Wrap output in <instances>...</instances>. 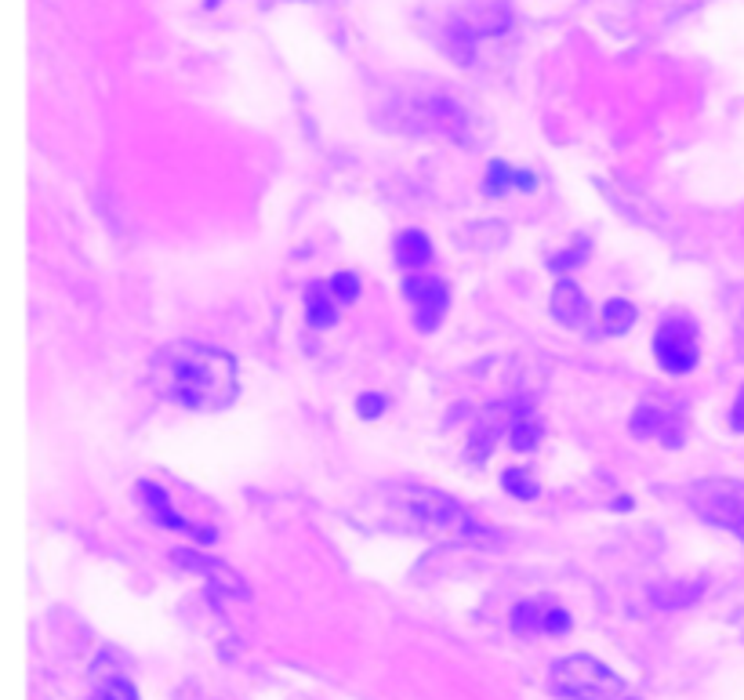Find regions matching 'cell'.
<instances>
[{
  "label": "cell",
  "mask_w": 744,
  "mask_h": 700,
  "mask_svg": "<svg viewBox=\"0 0 744 700\" xmlns=\"http://www.w3.org/2000/svg\"><path fill=\"white\" fill-rule=\"evenodd\" d=\"M392 255L403 269H425L432 261V244L421 229H403L400 236H396Z\"/></svg>",
  "instance_id": "obj_11"
},
{
  "label": "cell",
  "mask_w": 744,
  "mask_h": 700,
  "mask_svg": "<svg viewBox=\"0 0 744 700\" xmlns=\"http://www.w3.org/2000/svg\"><path fill=\"white\" fill-rule=\"evenodd\" d=\"M549 686L552 693L567 700H636L622 675L589 654H570L556 660L549 668Z\"/></svg>",
  "instance_id": "obj_3"
},
{
  "label": "cell",
  "mask_w": 744,
  "mask_h": 700,
  "mask_svg": "<svg viewBox=\"0 0 744 700\" xmlns=\"http://www.w3.org/2000/svg\"><path fill=\"white\" fill-rule=\"evenodd\" d=\"M327 291L334 294V302H356L359 298V277L356 272H334L327 280Z\"/></svg>",
  "instance_id": "obj_18"
},
{
  "label": "cell",
  "mask_w": 744,
  "mask_h": 700,
  "mask_svg": "<svg viewBox=\"0 0 744 700\" xmlns=\"http://www.w3.org/2000/svg\"><path fill=\"white\" fill-rule=\"evenodd\" d=\"M389 505L407 530L425 534L432 541H473V537L487 534L473 511L457 505L451 494L432 491V486H403L392 494Z\"/></svg>",
  "instance_id": "obj_2"
},
{
  "label": "cell",
  "mask_w": 744,
  "mask_h": 700,
  "mask_svg": "<svg viewBox=\"0 0 744 700\" xmlns=\"http://www.w3.org/2000/svg\"><path fill=\"white\" fill-rule=\"evenodd\" d=\"M305 320L309 327H331L338 320V309H334V294L327 291V283H316L313 291L305 294Z\"/></svg>",
  "instance_id": "obj_13"
},
{
  "label": "cell",
  "mask_w": 744,
  "mask_h": 700,
  "mask_svg": "<svg viewBox=\"0 0 744 700\" xmlns=\"http://www.w3.org/2000/svg\"><path fill=\"white\" fill-rule=\"evenodd\" d=\"M502 486H505V491L513 494V497H524V502H530V497H538V491H541L538 480L530 476L527 469H508L505 476H502Z\"/></svg>",
  "instance_id": "obj_17"
},
{
  "label": "cell",
  "mask_w": 744,
  "mask_h": 700,
  "mask_svg": "<svg viewBox=\"0 0 744 700\" xmlns=\"http://www.w3.org/2000/svg\"><path fill=\"white\" fill-rule=\"evenodd\" d=\"M541 440H544V429H541L538 414L530 407H524L516 414V421H513V446L524 450V454H530V450L541 446Z\"/></svg>",
  "instance_id": "obj_15"
},
{
  "label": "cell",
  "mask_w": 744,
  "mask_h": 700,
  "mask_svg": "<svg viewBox=\"0 0 744 700\" xmlns=\"http://www.w3.org/2000/svg\"><path fill=\"white\" fill-rule=\"evenodd\" d=\"M513 632L519 635H567L570 614L563 606L549 603V599H527V603L513 606Z\"/></svg>",
  "instance_id": "obj_8"
},
{
  "label": "cell",
  "mask_w": 744,
  "mask_h": 700,
  "mask_svg": "<svg viewBox=\"0 0 744 700\" xmlns=\"http://www.w3.org/2000/svg\"><path fill=\"white\" fill-rule=\"evenodd\" d=\"M600 327L611 334V337H622V334H628L632 327H636V309H632L628 302H606L603 305V312H600Z\"/></svg>",
  "instance_id": "obj_16"
},
{
  "label": "cell",
  "mask_w": 744,
  "mask_h": 700,
  "mask_svg": "<svg viewBox=\"0 0 744 700\" xmlns=\"http://www.w3.org/2000/svg\"><path fill=\"white\" fill-rule=\"evenodd\" d=\"M632 432L639 440H654L661 446H683L687 407L679 399H643L636 414H632Z\"/></svg>",
  "instance_id": "obj_6"
},
{
  "label": "cell",
  "mask_w": 744,
  "mask_h": 700,
  "mask_svg": "<svg viewBox=\"0 0 744 700\" xmlns=\"http://www.w3.org/2000/svg\"><path fill=\"white\" fill-rule=\"evenodd\" d=\"M574 266H585V247H574V251H567V255H560V258H552V269L556 272H563V269H574Z\"/></svg>",
  "instance_id": "obj_19"
},
{
  "label": "cell",
  "mask_w": 744,
  "mask_h": 700,
  "mask_svg": "<svg viewBox=\"0 0 744 700\" xmlns=\"http://www.w3.org/2000/svg\"><path fill=\"white\" fill-rule=\"evenodd\" d=\"M730 424H734L737 432H744V389L734 399V410H730Z\"/></svg>",
  "instance_id": "obj_21"
},
{
  "label": "cell",
  "mask_w": 744,
  "mask_h": 700,
  "mask_svg": "<svg viewBox=\"0 0 744 700\" xmlns=\"http://www.w3.org/2000/svg\"><path fill=\"white\" fill-rule=\"evenodd\" d=\"M356 410L364 418H375V414H381V410H386V396H359V403H356Z\"/></svg>",
  "instance_id": "obj_20"
},
{
  "label": "cell",
  "mask_w": 744,
  "mask_h": 700,
  "mask_svg": "<svg viewBox=\"0 0 744 700\" xmlns=\"http://www.w3.org/2000/svg\"><path fill=\"white\" fill-rule=\"evenodd\" d=\"M535 185H538L535 174L516 171V168H508L498 160V164L487 168V182H483V190H487V196H505L508 190H535Z\"/></svg>",
  "instance_id": "obj_12"
},
{
  "label": "cell",
  "mask_w": 744,
  "mask_h": 700,
  "mask_svg": "<svg viewBox=\"0 0 744 700\" xmlns=\"http://www.w3.org/2000/svg\"><path fill=\"white\" fill-rule=\"evenodd\" d=\"M654 359L665 374H690L701 359V331L683 312H672L654 331Z\"/></svg>",
  "instance_id": "obj_5"
},
{
  "label": "cell",
  "mask_w": 744,
  "mask_h": 700,
  "mask_svg": "<svg viewBox=\"0 0 744 700\" xmlns=\"http://www.w3.org/2000/svg\"><path fill=\"white\" fill-rule=\"evenodd\" d=\"M149 385L185 410H218L237 399V359L201 342L168 345L149 367Z\"/></svg>",
  "instance_id": "obj_1"
},
{
  "label": "cell",
  "mask_w": 744,
  "mask_h": 700,
  "mask_svg": "<svg viewBox=\"0 0 744 700\" xmlns=\"http://www.w3.org/2000/svg\"><path fill=\"white\" fill-rule=\"evenodd\" d=\"M88 700H139V690H134V682L128 679V675L106 671L91 682Z\"/></svg>",
  "instance_id": "obj_14"
},
{
  "label": "cell",
  "mask_w": 744,
  "mask_h": 700,
  "mask_svg": "<svg viewBox=\"0 0 744 700\" xmlns=\"http://www.w3.org/2000/svg\"><path fill=\"white\" fill-rule=\"evenodd\" d=\"M687 502L704 523L723 527L734 534L737 541H744V483L741 480H701L690 486Z\"/></svg>",
  "instance_id": "obj_4"
},
{
  "label": "cell",
  "mask_w": 744,
  "mask_h": 700,
  "mask_svg": "<svg viewBox=\"0 0 744 700\" xmlns=\"http://www.w3.org/2000/svg\"><path fill=\"white\" fill-rule=\"evenodd\" d=\"M139 497H142V505H145V511L153 516L160 527H168V530H182V534H193L196 541H215V530H204V527H196V523H190L182 516V511L171 505V497H168V491H160L157 483H139Z\"/></svg>",
  "instance_id": "obj_9"
},
{
  "label": "cell",
  "mask_w": 744,
  "mask_h": 700,
  "mask_svg": "<svg viewBox=\"0 0 744 700\" xmlns=\"http://www.w3.org/2000/svg\"><path fill=\"white\" fill-rule=\"evenodd\" d=\"M403 298L414 305V327L425 334L436 331L440 320L446 316V309H451V291H446V283L436 277H407Z\"/></svg>",
  "instance_id": "obj_7"
},
{
  "label": "cell",
  "mask_w": 744,
  "mask_h": 700,
  "mask_svg": "<svg viewBox=\"0 0 744 700\" xmlns=\"http://www.w3.org/2000/svg\"><path fill=\"white\" fill-rule=\"evenodd\" d=\"M549 309H552L556 323H563V327H570V331H581L589 323V298L581 294V287L574 280L556 283Z\"/></svg>",
  "instance_id": "obj_10"
}]
</instances>
